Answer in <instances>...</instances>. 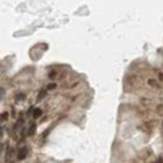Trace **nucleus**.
<instances>
[{
    "instance_id": "1",
    "label": "nucleus",
    "mask_w": 163,
    "mask_h": 163,
    "mask_svg": "<svg viewBox=\"0 0 163 163\" xmlns=\"http://www.w3.org/2000/svg\"><path fill=\"white\" fill-rule=\"evenodd\" d=\"M26 153H28V149H26V147H23V148H20V151L18 152V159H24L25 157H26Z\"/></svg>"
},
{
    "instance_id": "2",
    "label": "nucleus",
    "mask_w": 163,
    "mask_h": 163,
    "mask_svg": "<svg viewBox=\"0 0 163 163\" xmlns=\"http://www.w3.org/2000/svg\"><path fill=\"white\" fill-rule=\"evenodd\" d=\"M33 116H34V118H39L40 116H42V110H40L39 108H36V109L34 110V113H33Z\"/></svg>"
},
{
    "instance_id": "3",
    "label": "nucleus",
    "mask_w": 163,
    "mask_h": 163,
    "mask_svg": "<svg viewBox=\"0 0 163 163\" xmlns=\"http://www.w3.org/2000/svg\"><path fill=\"white\" fill-rule=\"evenodd\" d=\"M47 88H48L49 90H52V89H54V88H57V84H55V83H50V84H49V85H48Z\"/></svg>"
},
{
    "instance_id": "4",
    "label": "nucleus",
    "mask_w": 163,
    "mask_h": 163,
    "mask_svg": "<svg viewBox=\"0 0 163 163\" xmlns=\"http://www.w3.org/2000/svg\"><path fill=\"white\" fill-rule=\"evenodd\" d=\"M47 94V90H43V92H40V94H39V99H42L44 95Z\"/></svg>"
},
{
    "instance_id": "5",
    "label": "nucleus",
    "mask_w": 163,
    "mask_h": 163,
    "mask_svg": "<svg viewBox=\"0 0 163 163\" xmlns=\"http://www.w3.org/2000/svg\"><path fill=\"white\" fill-rule=\"evenodd\" d=\"M34 130H35V126L33 124L32 127H30V130H29V134H33V133H34Z\"/></svg>"
},
{
    "instance_id": "6",
    "label": "nucleus",
    "mask_w": 163,
    "mask_h": 163,
    "mask_svg": "<svg viewBox=\"0 0 163 163\" xmlns=\"http://www.w3.org/2000/svg\"><path fill=\"white\" fill-rule=\"evenodd\" d=\"M8 118V113H3L2 114V119H6Z\"/></svg>"
},
{
    "instance_id": "7",
    "label": "nucleus",
    "mask_w": 163,
    "mask_h": 163,
    "mask_svg": "<svg viewBox=\"0 0 163 163\" xmlns=\"http://www.w3.org/2000/svg\"><path fill=\"white\" fill-rule=\"evenodd\" d=\"M158 163H162V157H159V158H158Z\"/></svg>"
}]
</instances>
